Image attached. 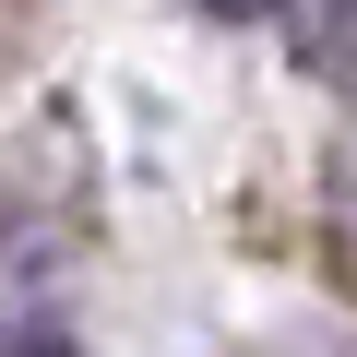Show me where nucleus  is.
I'll use <instances>...</instances> for the list:
<instances>
[{"label": "nucleus", "instance_id": "nucleus-2", "mask_svg": "<svg viewBox=\"0 0 357 357\" xmlns=\"http://www.w3.org/2000/svg\"><path fill=\"white\" fill-rule=\"evenodd\" d=\"M203 13H215V24H250V13H274V0H203Z\"/></svg>", "mask_w": 357, "mask_h": 357}, {"label": "nucleus", "instance_id": "nucleus-1", "mask_svg": "<svg viewBox=\"0 0 357 357\" xmlns=\"http://www.w3.org/2000/svg\"><path fill=\"white\" fill-rule=\"evenodd\" d=\"M0 357H72V333H60V321H36V333H13Z\"/></svg>", "mask_w": 357, "mask_h": 357}]
</instances>
